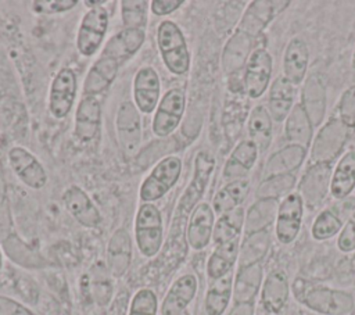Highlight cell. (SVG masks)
<instances>
[{"label": "cell", "instance_id": "obj_1", "mask_svg": "<svg viewBox=\"0 0 355 315\" xmlns=\"http://www.w3.org/2000/svg\"><path fill=\"white\" fill-rule=\"evenodd\" d=\"M293 291L298 303L320 315H347L355 307L351 293L295 279Z\"/></svg>", "mask_w": 355, "mask_h": 315}, {"label": "cell", "instance_id": "obj_2", "mask_svg": "<svg viewBox=\"0 0 355 315\" xmlns=\"http://www.w3.org/2000/svg\"><path fill=\"white\" fill-rule=\"evenodd\" d=\"M157 43L162 61L169 72L183 75L190 67V54L184 36L172 21H162L157 32Z\"/></svg>", "mask_w": 355, "mask_h": 315}, {"label": "cell", "instance_id": "obj_3", "mask_svg": "<svg viewBox=\"0 0 355 315\" xmlns=\"http://www.w3.org/2000/svg\"><path fill=\"white\" fill-rule=\"evenodd\" d=\"M135 235L139 250L146 257H154L162 244V218L159 210L151 203L140 205L136 222Z\"/></svg>", "mask_w": 355, "mask_h": 315}, {"label": "cell", "instance_id": "obj_4", "mask_svg": "<svg viewBox=\"0 0 355 315\" xmlns=\"http://www.w3.org/2000/svg\"><path fill=\"white\" fill-rule=\"evenodd\" d=\"M182 171V161L178 157H166L161 160L143 180L140 187V198L151 203L165 196L178 182Z\"/></svg>", "mask_w": 355, "mask_h": 315}, {"label": "cell", "instance_id": "obj_5", "mask_svg": "<svg viewBox=\"0 0 355 315\" xmlns=\"http://www.w3.org/2000/svg\"><path fill=\"white\" fill-rule=\"evenodd\" d=\"M304 205V200L298 191L290 193L279 203L275 233L282 244H290L297 239L302 225Z\"/></svg>", "mask_w": 355, "mask_h": 315}, {"label": "cell", "instance_id": "obj_6", "mask_svg": "<svg viewBox=\"0 0 355 315\" xmlns=\"http://www.w3.org/2000/svg\"><path fill=\"white\" fill-rule=\"evenodd\" d=\"M108 28V12L104 7L90 8L82 18L76 46L82 56H93L101 46Z\"/></svg>", "mask_w": 355, "mask_h": 315}, {"label": "cell", "instance_id": "obj_7", "mask_svg": "<svg viewBox=\"0 0 355 315\" xmlns=\"http://www.w3.org/2000/svg\"><path fill=\"white\" fill-rule=\"evenodd\" d=\"M273 69L272 56L266 49H255L244 69V89L251 99H259L270 86V76Z\"/></svg>", "mask_w": 355, "mask_h": 315}, {"label": "cell", "instance_id": "obj_8", "mask_svg": "<svg viewBox=\"0 0 355 315\" xmlns=\"http://www.w3.org/2000/svg\"><path fill=\"white\" fill-rule=\"evenodd\" d=\"M347 130L348 129L338 121V118L330 119L315 139L311 150L312 164H331L333 158L341 151L345 143Z\"/></svg>", "mask_w": 355, "mask_h": 315}, {"label": "cell", "instance_id": "obj_9", "mask_svg": "<svg viewBox=\"0 0 355 315\" xmlns=\"http://www.w3.org/2000/svg\"><path fill=\"white\" fill-rule=\"evenodd\" d=\"M186 97L179 89H172L165 93L161 103L157 105V112L153 121V132L158 137H165L171 135L178 125L184 112Z\"/></svg>", "mask_w": 355, "mask_h": 315}, {"label": "cell", "instance_id": "obj_10", "mask_svg": "<svg viewBox=\"0 0 355 315\" xmlns=\"http://www.w3.org/2000/svg\"><path fill=\"white\" fill-rule=\"evenodd\" d=\"M288 6L290 1L287 0L251 1L247 11L243 15L239 31L247 33L251 37L258 36L269 25V22L282 11H284Z\"/></svg>", "mask_w": 355, "mask_h": 315}, {"label": "cell", "instance_id": "obj_11", "mask_svg": "<svg viewBox=\"0 0 355 315\" xmlns=\"http://www.w3.org/2000/svg\"><path fill=\"white\" fill-rule=\"evenodd\" d=\"M116 133L122 151L132 157L137 153L141 139L140 117L137 107L130 101H123L116 114Z\"/></svg>", "mask_w": 355, "mask_h": 315}, {"label": "cell", "instance_id": "obj_12", "mask_svg": "<svg viewBox=\"0 0 355 315\" xmlns=\"http://www.w3.org/2000/svg\"><path fill=\"white\" fill-rule=\"evenodd\" d=\"M76 75L71 68H62L53 79L50 87L49 108L55 118H65L76 96Z\"/></svg>", "mask_w": 355, "mask_h": 315}, {"label": "cell", "instance_id": "obj_13", "mask_svg": "<svg viewBox=\"0 0 355 315\" xmlns=\"http://www.w3.org/2000/svg\"><path fill=\"white\" fill-rule=\"evenodd\" d=\"M331 173V164H311L298 186L304 204L315 208L323 201L327 190H330Z\"/></svg>", "mask_w": 355, "mask_h": 315}, {"label": "cell", "instance_id": "obj_14", "mask_svg": "<svg viewBox=\"0 0 355 315\" xmlns=\"http://www.w3.org/2000/svg\"><path fill=\"white\" fill-rule=\"evenodd\" d=\"M11 168L18 178L32 189H42L47 182V173L37 158L22 147H12L8 153Z\"/></svg>", "mask_w": 355, "mask_h": 315}, {"label": "cell", "instance_id": "obj_15", "mask_svg": "<svg viewBox=\"0 0 355 315\" xmlns=\"http://www.w3.org/2000/svg\"><path fill=\"white\" fill-rule=\"evenodd\" d=\"M290 296V283L283 269L270 271L261 287V304L269 314H280Z\"/></svg>", "mask_w": 355, "mask_h": 315}, {"label": "cell", "instance_id": "obj_16", "mask_svg": "<svg viewBox=\"0 0 355 315\" xmlns=\"http://www.w3.org/2000/svg\"><path fill=\"white\" fill-rule=\"evenodd\" d=\"M159 78L154 68L143 67L133 80V97L139 111L150 114L158 105L159 100Z\"/></svg>", "mask_w": 355, "mask_h": 315}, {"label": "cell", "instance_id": "obj_17", "mask_svg": "<svg viewBox=\"0 0 355 315\" xmlns=\"http://www.w3.org/2000/svg\"><path fill=\"white\" fill-rule=\"evenodd\" d=\"M101 107L96 97L85 96L75 112V136L82 143L92 142L100 130Z\"/></svg>", "mask_w": 355, "mask_h": 315}, {"label": "cell", "instance_id": "obj_18", "mask_svg": "<svg viewBox=\"0 0 355 315\" xmlns=\"http://www.w3.org/2000/svg\"><path fill=\"white\" fill-rule=\"evenodd\" d=\"M215 226L214 210L209 204L201 203L191 212L187 226V241L191 248L202 250L208 246Z\"/></svg>", "mask_w": 355, "mask_h": 315}, {"label": "cell", "instance_id": "obj_19", "mask_svg": "<svg viewBox=\"0 0 355 315\" xmlns=\"http://www.w3.org/2000/svg\"><path fill=\"white\" fill-rule=\"evenodd\" d=\"M144 31L125 28L114 35L105 44L103 50V57L111 58L118 62V65L128 61L143 44Z\"/></svg>", "mask_w": 355, "mask_h": 315}, {"label": "cell", "instance_id": "obj_20", "mask_svg": "<svg viewBox=\"0 0 355 315\" xmlns=\"http://www.w3.org/2000/svg\"><path fill=\"white\" fill-rule=\"evenodd\" d=\"M62 201L69 211L71 215L83 226L87 228H96L100 221L101 215L97 210V207L92 203L89 196L78 186H69L64 194Z\"/></svg>", "mask_w": 355, "mask_h": 315}, {"label": "cell", "instance_id": "obj_21", "mask_svg": "<svg viewBox=\"0 0 355 315\" xmlns=\"http://www.w3.org/2000/svg\"><path fill=\"white\" fill-rule=\"evenodd\" d=\"M309 62V50L304 39L293 37L284 50L283 54V76H286L293 85L298 86L308 69Z\"/></svg>", "mask_w": 355, "mask_h": 315}, {"label": "cell", "instance_id": "obj_22", "mask_svg": "<svg viewBox=\"0 0 355 315\" xmlns=\"http://www.w3.org/2000/svg\"><path fill=\"white\" fill-rule=\"evenodd\" d=\"M297 94V86L293 85L286 76H277L269 86L268 111L272 119L282 122L286 121Z\"/></svg>", "mask_w": 355, "mask_h": 315}, {"label": "cell", "instance_id": "obj_23", "mask_svg": "<svg viewBox=\"0 0 355 315\" xmlns=\"http://www.w3.org/2000/svg\"><path fill=\"white\" fill-rule=\"evenodd\" d=\"M197 293V278L191 273L180 276L166 293L162 303V315H178L186 309Z\"/></svg>", "mask_w": 355, "mask_h": 315}, {"label": "cell", "instance_id": "obj_24", "mask_svg": "<svg viewBox=\"0 0 355 315\" xmlns=\"http://www.w3.org/2000/svg\"><path fill=\"white\" fill-rule=\"evenodd\" d=\"M262 265L261 262L241 265L233 284V298L236 304L254 303L255 296L262 287Z\"/></svg>", "mask_w": 355, "mask_h": 315}, {"label": "cell", "instance_id": "obj_25", "mask_svg": "<svg viewBox=\"0 0 355 315\" xmlns=\"http://www.w3.org/2000/svg\"><path fill=\"white\" fill-rule=\"evenodd\" d=\"M313 135V125L301 103L294 104L284 121V136L288 144L309 148Z\"/></svg>", "mask_w": 355, "mask_h": 315}, {"label": "cell", "instance_id": "obj_26", "mask_svg": "<svg viewBox=\"0 0 355 315\" xmlns=\"http://www.w3.org/2000/svg\"><path fill=\"white\" fill-rule=\"evenodd\" d=\"M355 189V148L348 150L336 164L331 179L330 193L334 198L343 200Z\"/></svg>", "mask_w": 355, "mask_h": 315}, {"label": "cell", "instance_id": "obj_27", "mask_svg": "<svg viewBox=\"0 0 355 315\" xmlns=\"http://www.w3.org/2000/svg\"><path fill=\"white\" fill-rule=\"evenodd\" d=\"M306 148L297 144H287L277 153L272 154L265 164L263 178H272L277 175L291 173L294 169L300 168L306 157Z\"/></svg>", "mask_w": 355, "mask_h": 315}, {"label": "cell", "instance_id": "obj_28", "mask_svg": "<svg viewBox=\"0 0 355 315\" xmlns=\"http://www.w3.org/2000/svg\"><path fill=\"white\" fill-rule=\"evenodd\" d=\"M258 154V147L250 139L240 142L226 161V165L223 168V176L233 180L243 179V176L247 175L254 167Z\"/></svg>", "mask_w": 355, "mask_h": 315}, {"label": "cell", "instance_id": "obj_29", "mask_svg": "<svg viewBox=\"0 0 355 315\" xmlns=\"http://www.w3.org/2000/svg\"><path fill=\"white\" fill-rule=\"evenodd\" d=\"M118 62L107 58L100 57L89 69L85 83H83V94L85 96H93L104 92L115 79L118 74Z\"/></svg>", "mask_w": 355, "mask_h": 315}, {"label": "cell", "instance_id": "obj_30", "mask_svg": "<svg viewBox=\"0 0 355 315\" xmlns=\"http://www.w3.org/2000/svg\"><path fill=\"white\" fill-rule=\"evenodd\" d=\"M240 253V237L230 241L216 244L208 258L207 273L212 280L220 279L232 272Z\"/></svg>", "mask_w": 355, "mask_h": 315}, {"label": "cell", "instance_id": "obj_31", "mask_svg": "<svg viewBox=\"0 0 355 315\" xmlns=\"http://www.w3.org/2000/svg\"><path fill=\"white\" fill-rule=\"evenodd\" d=\"M248 136L250 140L258 147L259 153H263L269 148L272 143V135H273V125H272V117L265 105H257L252 108L248 117Z\"/></svg>", "mask_w": 355, "mask_h": 315}, {"label": "cell", "instance_id": "obj_32", "mask_svg": "<svg viewBox=\"0 0 355 315\" xmlns=\"http://www.w3.org/2000/svg\"><path fill=\"white\" fill-rule=\"evenodd\" d=\"M301 104L306 111L312 125H320L326 111V93L320 79L316 75H312L306 79L302 89Z\"/></svg>", "mask_w": 355, "mask_h": 315}, {"label": "cell", "instance_id": "obj_33", "mask_svg": "<svg viewBox=\"0 0 355 315\" xmlns=\"http://www.w3.org/2000/svg\"><path fill=\"white\" fill-rule=\"evenodd\" d=\"M248 191H250L248 179H237L226 183L223 187H220L216 191L212 200L214 212L222 215L239 208L245 200Z\"/></svg>", "mask_w": 355, "mask_h": 315}, {"label": "cell", "instance_id": "obj_34", "mask_svg": "<svg viewBox=\"0 0 355 315\" xmlns=\"http://www.w3.org/2000/svg\"><path fill=\"white\" fill-rule=\"evenodd\" d=\"M214 167H215V158L208 151H200L196 155L194 178L183 197V201H186L187 205H193L201 197V194L207 187L209 176L214 171Z\"/></svg>", "mask_w": 355, "mask_h": 315}, {"label": "cell", "instance_id": "obj_35", "mask_svg": "<svg viewBox=\"0 0 355 315\" xmlns=\"http://www.w3.org/2000/svg\"><path fill=\"white\" fill-rule=\"evenodd\" d=\"M132 257V246L129 235L125 229L116 230L108 244V265L111 269V273L116 278L122 276L129 264Z\"/></svg>", "mask_w": 355, "mask_h": 315}, {"label": "cell", "instance_id": "obj_36", "mask_svg": "<svg viewBox=\"0 0 355 315\" xmlns=\"http://www.w3.org/2000/svg\"><path fill=\"white\" fill-rule=\"evenodd\" d=\"M233 294V276L232 272L226 276L214 280L205 296V311L208 315H222Z\"/></svg>", "mask_w": 355, "mask_h": 315}, {"label": "cell", "instance_id": "obj_37", "mask_svg": "<svg viewBox=\"0 0 355 315\" xmlns=\"http://www.w3.org/2000/svg\"><path fill=\"white\" fill-rule=\"evenodd\" d=\"M244 210L241 207L222 214L214 226L212 239L215 244H222L240 237L244 228Z\"/></svg>", "mask_w": 355, "mask_h": 315}, {"label": "cell", "instance_id": "obj_38", "mask_svg": "<svg viewBox=\"0 0 355 315\" xmlns=\"http://www.w3.org/2000/svg\"><path fill=\"white\" fill-rule=\"evenodd\" d=\"M277 207L276 200H259L257 204H254L244 221L247 235L268 229L270 222L276 219Z\"/></svg>", "mask_w": 355, "mask_h": 315}, {"label": "cell", "instance_id": "obj_39", "mask_svg": "<svg viewBox=\"0 0 355 315\" xmlns=\"http://www.w3.org/2000/svg\"><path fill=\"white\" fill-rule=\"evenodd\" d=\"M251 44V36L241 31L236 32L225 49L223 58L226 71H236L244 65L247 57H250Z\"/></svg>", "mask_w": 355, "mask_h": 315}, {"label": "cell", "instance_id": "obj_40", "mask_svg": "<svg viewBox=\"0 0 355 315\" xmlns=\"http://www.w3.org/2000/svg\"><path fill=\"white\" fill-rule=\"evenodd\" d=\"M269 248V232L268 229L247 235L241 247V265H250L259 262Z\"/></svg>", "mask_w": 355, "mask_h": 315}, {"label": "cell", "instance_id": "obj_41", "mask_svg": "<svg viewBox=\"0 0 355 315\" xmlns=\"http://www.w3.org/2000/svg\"><path fill=\"white\" fill-rule=\"evenodd\" d=\"M295 185V178L291 173L277 175L272 178H266L261 182L258 187V197L261 200H277L279 197H286L293 193V187Z\"/></svg>", "mask_w": 355, "mask_h": 315}, {"label": "cell", "instance_id": "obj_42", "mask_svg": "<svg viewBox=\"0 0 355 315\" xmlns=\"http://www.w3.org/2000/svg\"><path fill=\"white\" fill-rule=\"evenodd\" d=\"M341 229H343L341 219L331 210H323L316 215L311 228V235L315 240L322 241L338 235Z\"/></svg>", "mask_w": 355, "mask_h": 315}, {"label": "cell", "instance_id": "obj_43", "mask_svg": "<svg viewBox=\"0 0 355 315\" xmlns=\"http://www.w3.org/2000/svg\"><path fill=\"white\" fill-rule=\"evenodd\" d=\"M122 22L125 28L143 29L147 22V6L144 0H123L121 1Z\"/></svg>", "mask_w": 355, "mask_h": 315}, {"label": "cell", "instance_id": "obj_44", "mask_svg": "<svg viewBox=\"0 0 355 315\" xmlns=\"http://www.w3.org/2000/svg\"><path fill=\"white\" fill-rule=\"evenodd\" d=\"M337 115L347 129H355V85L341 93L337 103Z\"/></svg>", "mask_w": 355, "mask_h": 315}, {"label": "cell", "instance_id": "obj_45", "mask_svg": "<svg viewBox=\"0 0 355 315\" xmlns=\"http://www.w3.org/2000/svg\"><path fill=\"white\" fill-rule=\"evenodd\" d=\"M157 296L150 289L139 290L130 303L129 315H157Z\"/></svg>", "mask_w": 355, "mask_h": 315}, {"label": "cell", "instance_id": "obj_46", "mask_svg": "<svg viewBox=\"0 0 355 315\" xmlns=\"http://www.w3.org/2000/svg\"><path fill=\"white\" fill-rule=\"evenodd\" d=\"M76 4V0H35L32 3L33 10L40 14L64 12L73 8Z\"/></svg>", "mask_w": 355, "mask_h": 315}, {"label": "cell", "instance_id": "obj_47", "mask_svg": "<svg viewBox=\"0 0 355 315\" xmlns=\"http://www.w3.org/2000/svg\"><path fill=\"white\" fill-rule=\"evenodd\" d=\"M337 247L343 253L355 251V211L351 214L337 237Z\"/></svg>", "mask_w": 355, "mask_h": 315}, {"label": "cell", "instance_id": "obj_48", "mask_svg": "<svg viewBox=\"0 0 355 315\" xmlns=\"http://www.w3.org/2000/svg\"><path fill=\"white\" fill-rule=\"evenodd\" d=\"M0 315H33L26 307L12 298L0 296Z\"/></svg>", "mask_w": 355, "mask_h": 315}, {"label": "cell", "instance_id": "obj_49", "mask_svg": "<svg viewBox=\"0 0 355 315\" xmlns=\"http://www.w3.org/2000/svg\"><path fill=\"white\" fill-rule=\"evenodd\" d=\"M183 0H153L151 1V11L155 15H168L172 11L178 10L183 6Z\"/></svg>", "mask_w": 355, "mask_h": 315}, {"label": "cell", "instance_id": "obj_50", "mask_svg": "<svg viewBox=\"0 0 355 315\" xmlns=\"http://www.w3.org/2000/svg\"><path fill=\"white\" fill-rule=\"evenodd\" d=\"M229 315H254V303L236 304Z\"/></svg>", "mask_w": 355, "mask_h": 315}, {"label": "cell", "instance_id": "obj_51", "mask_svg": "<svg viewBox=\"0 0 355 315\" xmlns=\"http://www.w3.org/2000/svg\"><path fill=\"white\" fill-rule=\"evenodd\" d=\"M85 4L89 6L90 8H94V7H101L103 4H105V0H86Z\"/></svg>", "mask_w": 355, "mask_h": 315}, {"label": "cell", "instance_id": "obj_52", "mask_svg": "<svg viewBox=\"0 0 355 315\" xmlns=\"http://www.w3.org/2000/svg\"><path fill=\"white\" fill-rule=\"evenodd\" d=\"M352 68L355 71V50H354V54H352Z\"/></svg>", "mask_w": 355, "mask_h": 315}, {"label": "cell", "instance_id": "obj_53", "mask_svg": "<svg viewBox=\"0 0 355 315\" xmlns=\"http://www.w3.org/2000/svg\"><path fill=\"white\" fill-rule=\"evenodd\" d=\"M178 315H190V314H189V312H187V311H186V309H184V311H183V312H180V314H178Z\"/></svg>", "mask_w": 355, "mask_h": 315}, {"label": "cell", "instance_id": "obj_54", "mask_svg": "<svg viewBox=\"0 0 355 315\" xmlns=\"http://www.w3.org/2000/svg\"><path fill=\"white\" fill-rule=\"evenodd\" d=\"M1 264H3V258H1V253H0V269H1Z\"/></svg>", "mask_w": 355, "mask_h": 315}]
</instances>
